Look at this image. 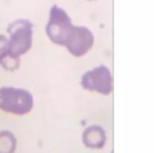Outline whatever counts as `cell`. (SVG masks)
<instances>
[{
    "label": "cell",
    "instance_id": "obj_2",
    "mask_svg": "<svg viewBox=\"0 0 154 153\" xmlns=\"http://www.w3.org/2000/svg\"><path fill=\"white\" fill-rule=\"evenodd\" d=\"M8 46L14 57H22L33 46V24L28 19H17L8 27Z\"/></svg>",
    "mask_w": 154,
    "mask_h": 153
},
{
    "label": "cell",
    "instance_id": "obj_6",
    "mask_svg": "<svg viewBox=\"0 0 154 153\" xmlns=\"http://www.w3.org/2000/svg\"><path fill=\"white\" fill-rule=\"evenodd\" d=\"M83 143L86 147L89 149H101L105 146L107 143V134L104 131V128L94 125L85 129L83 132Z\"/></svg>",
    "mask_w": 154,
    "mask_h": 153
},
{
    "label": "cell",
    "instance_id": "obj_1",
    "mask_svg": "<svg viewBox=\"0 0 154 153\" xmlns=\"http://www.w3.org/2000/svg\"><path fill=\"white\" fill-rule=\"evenodd\" d=\"M34 107V97L30 91L17 86L0 88V110L9 115H28Z\"/></svg>",
    "mask_w": 154,
    "mask_h": 153
},
{
    "label": "cell",
    "instance_id": "obj_8",
    "mask_svg": "<svg viewBox=\"0 0 154 153\" xmlns=\"http://www.w3.org/2000/svg\"><path fill=\"white\" fill-rule=\"evenodd\" d=\"M9 55H11V52H9V46H8V36L0 34V64Z\"/></svg>",
    "mask_w": 154,
    "mask_h": 153
},
{
    "label": "cell",
    "instance_id": "obj_7",
    "mask_svg": "<svg viewBox=\"0 0 154 153\" xmlns=\"http://www.w3.org/2000/svg\"><path fill=\"white\" fill-rule=\"evenodd\" d=\"M15 150H17L15 134L8 129L0 131V153H15Z\"/></svg>",
    "mask_w": 154,
    "mask_h": 153
},
{
    "label": "cell",
    "instance_id": "obj_3",
    "mask_svg": "<svg viewBox=\"0 0 154 153\" xmlns=\"http://www.w3.org/2000/svg\"><path fill=\"white\" fill-rule=\"evenodd\" d=\"M71 28H73V22H71V18L68 17V14L62 8L54 5L51 8L49 19L45 28L49 40L58 46H64Z\"/></svg>",
    "mask_w": 154,
    "mask_h": 153
},
{
    "label": "cell",
    "instance_id": "obj_5",
    "mask_svg": "<svg viewBox=\"0 0 154 153\" xmlns=\"http://www.w3.org/2000/svg\"><path fill=\"white\" fill-rule=\"evenodd\" d=\"M94 33L83 25H73L68 37L65 40V48L73 57H83L94 46Z\"/></svg>",
    "mask_w": 154,
    "mask_h": 153
},
{
    "label": "cell",
    "instance_id": "obj_4",
    "mask_svg": "<svg viewBox=\"0 0 154 153\" xmlns=\"http://www.w3.org/2000/svg\"><path fill=\"white\" fill-rule=\"evenodd\" d=\"M80 85L86 91L110 95L113 92V75L105 65H98L82 76Z\"/></svg>",
    "mask_w": 154,
    "mask_h": 153
},
{
    "label": "cell",
    "instance_id": "obj_9",
    "mask_svg": "<svg viewBox=\"0 0 154 153\" xmlns=\"http://www.w3.org/2000/svg\"><path fill=\"white\" fill-rule=\"evenodd\" d=\"M89 2H92V0H89Z\"/></svg>",
    "mask_w": 154,
    "mask_h": 153
}]
</instances>
